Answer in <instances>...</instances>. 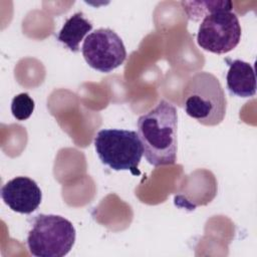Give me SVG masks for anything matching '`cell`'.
<instances>
[{
    "label": "cell",
    "mask_w": 257,
    "mask_h": 257,
    "mask_svg": "<svg viewBox=\"0 0 257 257\" xmlns=\"http://www.w3.org/2000/svg\"><path fill=\"white\" fill-rule=\"evenodd\" d=\"M177 108L162 99L138 119V135L147 161L155 166L173 165L177 159Z\"/></svg>",
    "instance_id": "6da1fadb"
},
{
    "label": "cell",
    "mask_w": 257,
    "mask_h": 257,
    "mask_svg": "<svg viewBox=\"0 0 257 257\" xmlns=\"http://www.w3.org/2000/svg\"><path fill=\"white\" fill-rule=\"evenodd\" d=\"M183 104L187 114L204 125H217L225 117L227 99L219 79L201 71L187 81L183 90Z\"/></svg>",
    "instance_id": "7a4b0ae2"
},
{
    "label": "cell",
    "mask_w": 257,
    "mask_h": 257,
    "mask_svg": "<svg viewBox=\"0 0 257 257\" xmlns=\"http://www.w3.org/2000/svg\"><path fill=\"white\" fill-rule=\"evenodd\" d=\"M76 231L72 223L59 215L34 216L27 234V247L35 257H63L72 249Z\"/></svg>",
    "instance_id": "3957f363"
},
{
    "label": "cell",
    "mask_w": 257,
    "mask_h": 257,
    "mask_svg": "<svg viewBox=\"0 0 257 257\" xmlns=\"http://www.w3.org/2000/svg\"><path fill=\"white\" fill-rule=\"evenodd\" d=\"M93 145L103 165L114 171L141 174L138 167L144 150L137 132L119 128L100 130L94 137Z\"/></svg>",
    "instance_id": "277c9868"
},
{
    "label": "cell",
    "mask_w": 257,
    "mask_h": 257,
    "mask_svg": "<svg viewBox=\"0 0 257 257\" xmlns=\"http://www.w3.org/2000/svg\"><path fill=\"white\" fill-rule=\"evenodd\" d=\"M240 39L241 25L238 16L229 10H218L206 15L197 33L198 45L216 54L233 50Z\"/></svg>",
    "instance_id": "5b68a950"
},
{
    "label": "cell",
    "mask_w": 257,
    "mask_h": 257,
    "mask_svg": "<svg viewBox=\"0 0 257 257\" xmlns=\"http://www.w3.org/2000/svg\"><path fill=\"white\" fill-rule=\"evenodd\" d=\"M81 53L91 68L105 73L122 64L126 57L121 38L109 28H98L89 33L83 40Z\"/></svg>",
    "instance_id": "8992f818"
},
{
    "label": "cell",
    "mask_w": 257,
    "mask_h": 257,
    "mask_svg": "<svg viewBox=\"0 0 257 257\" xmlns=\"http://www.w3.org/2000/svg\"><path fill=\"white\" fill-rule=\"evenodd\" d=\"M1 198L12 211L20 214H30L39 207L42 193L34 180L19 176L3 185Z\"/></svg>",
    "instance_id": "52a82bcc"
},
{
    "label": "cell",
    "mask_w": 257,
    "mask_h": 257,
    "mask_svg": "<svg viewBox=\"0 0 257 257\" xmlns=\"http://www.w3.org/2000/svg\"><path fill=\"white\" fill-rule=\"evenodd\" d=\"M228 90L240 97H251L256 93V76L253 66L243 60L236 59L229 63L226 75Z\"/></svg>",
    "instance_id": "ba28073f"
},
{
    "label": "cell",
    "mask_w": 257,
    "mask_h": 257,
    "mask_svg": "<svg viewBox=\"0 0 257 257\" xmlns=\"http://www.w3.org/2000/svg\"><path fill=\"white\" fill-rule=\"evenodd\" d=\"M91 29L92 23L84 17L82 12H76L66 19L56 38L70 51L77 52L79 51L80 41Z\"/></svg>",
    "instance_id": "9c48e42d"
},
{
    "label": "cell",
    "mask_w": 257,
    "mask_h": 257,
    "mask_svg": "<svg viewBox=\"0 0 257 257\" xmlns=\"http://www.w3.org/2000/svg\"><path fill=\"white\" fill-rule=\"evenodd\" d=\"M182 5L188 18L194 21L218 10L231 11L233 8L231 1H183Z\"/></svg>",
    "instance_id": "30bf717a"
},
{
    "label": "cell",
    "mask_w": 257,
    "mask_h": 257,
    "mask_svg": "<svg viewBox=\"0 0 257 257\" xmlns=\"http://www.w3.org/2000/svg\"><path fill=\"white\" fill-rule=\"evenodd\" d=\"M35 107L34 100L27 92L15 95L11 102V112L18 120H25L30 117Z\"/></svg>",
    "instance_id": "8fae6325"
}]
</instances>
